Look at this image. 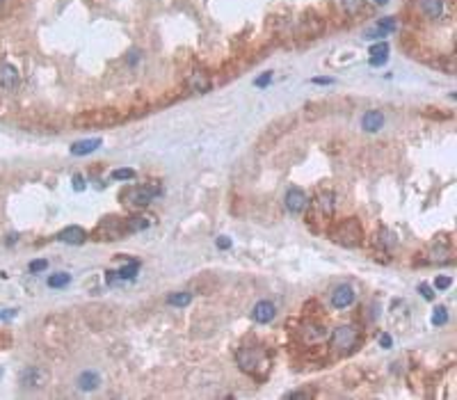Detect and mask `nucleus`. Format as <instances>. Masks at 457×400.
Here are the masks:
<instances>
[{"instance_id": "f257e3e1", "label": "nucleus", "mask_w": 457, "mask_h": 400, "mask_svg": "<svg viewBox=\"0 0 457 400\" xmlns=\"http://www.w3.org/2000/svg\"><path fill=\"white\" fill-rule=\"evenodd\" d=\"M334 238L339 240L341 245H348V247L359 245V240H361V227H359V222H356L355 217L341 222V227L336 229Z\"/></svg>"}, {"instance_id": "f03ea898", "label": "nucleus", "mask_w": 457, "mask_h": 400, "mask_svg": "<svg viewBox=\"0 0 457 400\" xmlns=\"http://www.w3.org/2000/svg\"><path fill=\"white\" fill-rule=\"evenodd\" d=\"M359 341V334L352 325H343V327H336L332 332V346L339 348V350H350V348L356 346Z\"/></svg>"}, {"instance_id": "7ed1b4c3", "label": "nucleus", "mask_w": 457, "mask_h": 400, "mask_svg": "<svg viewBox=\"0 0 457 400\" xmlns=\"http://www.w3.org/2000/svg\"><path fill=\"white\" fill-rule=\"evenodd\" d=\"M160 195V188H153V185H142V188H133L126 199L133 203V206H147L151 203V199H155Z\"/></svg>"}, {"instance_id": "20e7f679", "label": "nucleus", "mask_w": 457, "mask_h": 400, "mask_svg": "<svg viewBox=\"0 0 457 400\" xmlns=\"http://www.w3.org/2000/svg\"><path fill=\"white\" fill-rule=\"evenodd\" d=\"M306 203H309V197L300 188H291V190L286 192V208L291 210V213H295V215L306 208Z\"/></svg>"}, {"instance_id": "39448f33", "label": "nucleus", "mask_w": 457, "mask_h": 400, "mask_svg": "<svg viewBox=\"0 0 457 400\" xmlns=\"http://www.w3.org/2000/svg\"><path fill=\"white\" fill-rule=\"evenodd\" d=\"M18 83H21V76H18L16 69L12 64H0V87L12 92L18 87Z\"/></svg>"}, {"instance_id": "423d86ee", "label": "nucleus", "mask_w": 457, "mask_h": 400, "mask_svg": "<svg viewBox=\"0 0 457 400\" xmlns=\"http://www.w3.org/2000/svg\"><path fill=\"white\" fill-rule=\"evenodd\" d=\"M352 302H355V291H352L348 284L339 286L336 291L332 293V304L336 306V309H348Z\"/></svg>"}, {"instance_id": "0eeeda50", "label": "nucleus", "mask_w": 457, "mask_h": 400, "mask_svg": "<svg viewBox=\"0 0 457 400\" xmlns=\"http://www.w3.org/2000/svg\"><path fill=\"white\" fill-rule=\"evenodd\" d=\"M274 304L272 302H267V300H263V302H256V306H254V311H252V318H254L256 323H261V325H265V323H270L274 318Z\"/></svg>"}, {"instance_id": "6e6552de", "label": "nucleus", "mask_w": 457, "mask_h": 400, "mask_svg": "<svg viewBox=\"0 0 457 400\" xmlns=\"http://www.w3.org/2000/svg\"><path fill=\"white\" fill-rule=\"evenodd\" d=\"M418 7H421V12L428 18H432V21L444 16V0H418Z\"/></svg>"}, {"instance_id": "1a4fd4ad", "label": "nucleus", "mask_w": 457, "mask_h": 400, "mask_svg": "<svg viewBox=\"0 0 457 400\" xmlns=\"http://www.w3.org/2000/svg\"><path fill=\"white\" fill-rule=\"evenodd\" d=\"M62 243H66V245H80V243H85V231L80 227H66V229H62L59 231V236H57Z\"/></svg>"}, {"instance_id": "9d476101", "label": "nucleus", "mask_w": 457, "mask_h": 400, "mask_svg": "<svg viewBox=\"0 0 457 400\" xmlns=\"http://www.w3.org/2000/svg\"><path fill=\"white\" fill-rule=\"evenodd\" d=\"M361 126H363V131H368V133L380 131L382 126H384V114H382L380 110H370V112L363 114Z\"/></svg>"}, {"instance_id": "9b49d317", "label": "nucleus", "mask_w": 457, "mask_h": 400, "mask_svg": "<svg viewBox=\"0 0 457 400\" xmlns=\"http://www.w3.org/2000/svg\"><path fill=\"white\" fill-rule=\"evenodd\" d=\"M393 30H396V21H393V18H384V21H380V23L375 25L373 30L366 32V37H368V39H380V37H386Z\"/></svg>"}, {"instance_id": "f8f14e48", "label": "nucleus", "mask_w": 457, "mask_h": 400, "mask_svg": "<svg viewBox=\"0 0 457 400\" xmlns=\"http://www.w3.org/2000/svg\"><path fill=\"white\" fill-rule=\"evenodd\" d=\"M101 147V140L94 138V140H80V142L71 144V153L73 155H87L92 153V151H96Z\"/></svg>"}, {"instance_id": "ddd939ff", "label": "nucleus", "mask_w": 457, "mask_h": 400, "mask_svg": "<svg viewBox=\"0 0 457 400\" xmlns=\"http://www.w3.org/2000/svg\"><path fill=\"white\" fill-rule=\"evenodd\" d=\"M99 384H101L99 373H92V370H85L83 375L78 377V387L83 389V391H92V389H96Z\"/></svg>"}, {"instance_id": "4468645a", "label": "nucleus", "mask_w": 457, "mask_h": 400, "mask_svg": "<svg viewBox=\"0 0 457 400\" xmlns=\"http://www.w3.org/2000/svg\"><path fill=\"white\" fill-rule=\"evenodd\" d=\"M190 300H192V295L188 291H181V293H174V295H169L167 298V302L172 306H185V304H190Z\"/></svg>"}, {"instance_id": "2eb2a0df", "label": "nucleus", "mask_w": 457, "mask_h": 400, "mask_svg": "<svg viewBox=\"0 0 457 400\" xmlns=\"http://www.w3.org/2000/svg\"><path fill=\"white\" fill-rule=\"evenodd\" d=\"M336 5H339L343 12H348V14H356L359 9H361L363 0H336Z\"/></svg>"}, {"instance_id": "dca6fc26", "label": "nucleus", "mask_w": 457, "mask_h": 400, "mask_svg": "<svg viewBox=\"0 0 457 400\" xmlns=\"http://www.w3.org/2000/svg\"><path fill=\"white\" fill-rule=\"evenodd\" d=\"M69 281H71V277L66 275V272H59V275L48 277V286L51 288H64V286H69Z\"/></svg>"}, {"instance_id": "f3484780", "label": "nucleus", "mask_w": 457, "mask_h": 400, "mask_svg": "<svg viewBox=\"0 0 457 400\" xmlns=\"http://www.w3.org/2000/svg\"><path fill=\"white\" fill-rule=\"evenodd\" d=\"M192 87H195L197 92H206L208 87H210V83H208V78L203 76V73H195V76H192Z\"/></svg>"}, {"instance_id": "a211bd4d", "label": "nucleus", "mask_w": 457, "mask_h": 400, "mask_svg": "<svg viewBox=\"0 0 457 400\" xmlns=\"http://www.w3.org/2000/svg\"><path fill=\"white\" fill-rule=\"evenodd\" d=\"M137 270H140V265H137V263L133 261L131 265H126V268H121V270H119L117 275L121 277V279H133V277L137 275Z\"/></svg>"}, {"instance_id": "6ab92c4d", "label": "nucleus", "mask_w": 457, "mask_h": 400, "mask_svg": "<svg viewBox=\"0 0 457 400\" xmlns=\"http://www.w3.org/2000/svg\"><path fill=\"white\" fill-rule=\"evenodd\" d=\"M133 176H135V172H133V169H114V172H112V179L114 181H131Z\"/></svg>"}, {"instance_id": "aec40b11", "label": "nucleus", "mask_w": 457, "mask_h": 400, "mask_svg": "<svg viewBox=\"0 0 457 400\" xmlns=\"http://www.w3.org/2000/svg\"><path fill=\"white\" fill-rule=\"evenodd\" d=\"M446 320H448V313H446L444 306H439V309H434L432 325H446Z\"/></svg>"}, {"instance_id": "412c9836", "label": "nucleus", "mask_w": 457, "mask_h": 400, "mask_svg": "<svg viewBox=\"0 0 457 400\" xmlns=\"http://www.w3.org/2000/svg\"><path fill=\"white\" fill-rule=\"evenodd\" d=\"M320 206H322V210H325L327 215L334 210V195H322L320 197Z\"/></svg>"}, {"instance_id": "4be33fe9", "label": "nucleus", "mask_w": 457, "mask_h": 400, "mask_svg": "<svg viewBox=\"0 0 457 400\" xmlns=\"http://www.w3.org/2000/svg\"><path fill=\"white\" fill-rule=\"evenodd\" d=\"M370 55H389V44L380 42V44H375V46H370Z\"/></svg>"}, {"instance_id": "5701e85b", "label": "nucleus", "mask_w": 457, "mask_h": 400, "mask_svg": "<svg viewBox=\"0 0 457 400\" xmlns=\"http://www.w3.org/2000/svg\"><path fill=\"white\" fill-rule=\"evenodd\" d=\"M451 277H437V279H434V286L439 288V291H446V288H451Z\"/></svg>"}, {"instance_id": "b1692460", "label": "nucleus", "mask_w": 457, "mask_h": 400, "mask_svg": "<svg viewBox=\"0 0 457 400\" xmlns=\"http://www.w3.org/2000/svg\"><path fill=\"white\" fill-rule=\"evenodd\" d=\"M48 268V261H32L30 263V272H44V270Z\"/></svg>"}, {"instance_id": "393cba45", "label": "nucleus", "mask_w": 457, "mask_h": 400, "mask_svg": "<svg viewBox=\"0 0 457 400\" xmlns=\"http://www.w3.org/2000/svg\"><path fill=\"white\" fill-rule=\"evenodd\" d=\"M270 80H272V73L267 71V73H263L261 78H256V87H267V83H270Z\"/></svg>"}, {"instance_id": "a878e982", "label": "nucleus", "mask_w": 457, "mask_h": 400, "mask_svg": "<svg viewBox=\"0 0 457 400\" xmlns=\"http://www.w3.org/2000/svg\"><path fill=\"white\" fill-rule=\"evenodd\" d=\"M386 60H389V55H373L370 57V66H382Z\"/></svg>"}, {"instance_id": "bb28decb", "label": "nucleus", "mask_w": 457, "mask_h": 400, "mask_svg": "<svg viewBox=\"0 0 457 400\" xmlns=\"http://www.w3.org/2000/svg\"><path fill=\"white\" fill-rule=\"evenodd\" d=\"M391 343H393V341H391V336H389V334H382L380 336V346L382 348H391Z\"/></svg>"}, {"instance_id": "cd10ccee", "label": "nucleus", "mask_w": 457, "mask_h": 400, "mask_svg": "<svg viewBox=\"0 0 457 400\" xmlns=\"http://www.w3.org/2000/svg\"><path fill=\"white\" fill-rule=\"evenodd\" d=\"M217 247H220V250H229V247H231V240L229 238H217Z\"/></svg>"}, {"instance_id": "c85d7f7f", "label": "nucleus", "mask_w": 457, "mask_h": 400, "mask_svg": "<svg viewBox=\"0 0 457 400\" xmlns=\"http://www.w3.org/2000/svg\"><path fill=\"white\" fill-rule=\"evenodd\" d=\"M421 293H423V298H425V300H432L434 298V293L430 291V286H425V284L421 286Z\"/></svg>"}, {"instance_id": "c756f323", "label": "nucleus", "mask_w": 457, "mask_h": 400, "mask_svg": "<svg viewBox=\"0 0 457 400\" xmlns=\"http://www.w3.org/2000/svg\"><path fill=\"white\" fill-rule=\"evenodd\" d=\"M73 188H76L78 192L83 190V188H85V183H83V176H73Z\"/></svg>"}, {"instance_id": "7c9ffc66", "label": "nucleus", "mask_w": 457, "mask_h": 400, "mask_svg": "<svg viewBox=\"0 0 457 400\" xmlns=\"http://www.w3.org/2000/svg\"><path fill=\"white\" fill-rule=\"evenodd\" d=\"M313 83H318V85H332L334 80H332V78H313Z\"/></svg>"}, {"instance_id": "2f4dec72", "label": "nucleus", "mask_w": 457, "mask_h": 400, "mask_svg": "<svg viewBox=\"0 0 457 400\" xmlns=\"http://www.w3.org/2000/svg\"><path fill=\"white\" fill-rule=\"evenodd\" d=\"M375 5H386V2H389V0H373Z\"/></svg>"}, {"instance_id": "473e14b6", "label": "nucleus", "mask_w": 457, "mask_h": 400, "mask_svg": "<svg viewBox=\"0 0 457 400\" xmlns=\"http://www.w3.org/2000/svg\"><path fill=\"white\" fill-rule=\"evenodd\" d=\"M2 2H5V0H0V7H2Z\"/></svg>"}]
</instances>
